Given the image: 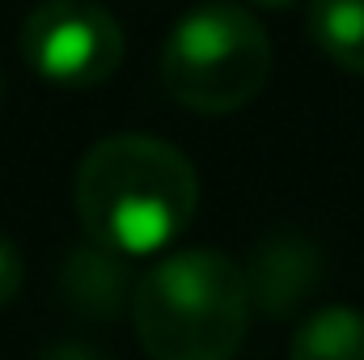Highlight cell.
I'll return each mask as SVG.
<instances>
[{"label": "cell", "instance_id": "1", "mask_svg": "<svg viewBox=\"0 0 364 360\" xmlns=\"http://www.w3.org/2000/svg\"><path fill=\"white\" fill-rule=\"evenodd\" d=\"M199 203L195 166L174 144L123 132L97 140L77 170V216L90 242L140 259L170 246Z\"/></svg>", "mask_w": 364, "mask_h": 360}, {"label": "cell", "instance_id": "2", "mask_svg": "<svg viewBox=\"0 0 364 360\" xmlns=\"http://www.w3.org/2000/svg\"><path fill=\"white\" fill-rule=\"evenodd\" d=\"M246 271L216 250H182L132 284V322L153 360H233L250 327Z\"/></svg>", "mask_w": 364, "mask_h": 360}, {"label": "cell", "instance_id": "3", "mask_svg": "<svg viewBox=\"0 0 364 360\" xmlns=\"http://www.w3.org/2000/svg\"><path fill=\"white\" fill-rule=\"evenodd\" d=\"M272 38L263 21L233 0H203L182 13L161 47V81L170 97L199 115L242 110L267 85Z\"/></svg>", "mask_w": 364, "mask_h": 360}, {"label": "cell", "instance_id": "4", "mask_svg": "<svg viewBox=\"0 0 364 360\" xmlns=\"http://www.w3.org/2000/svg\"><path fill=\"white\" fill-rule=\"evenodd\" d=\"M26 64L64 90H93L123 64V30L93 0H43L21 21Z\"/></svg>", "mask_w": 364, "mask_h": 360}, {"label": "cell", "instance_id": "5", "mask_svg": "<svg viewBox=\"0 0 364 360\" xmlns=\"http://www.w3.org/2000/svg\"><path fill=\"white\" fill-rule=\"evenodd\" d=\"M322 275V255L314 242L305 238H267L250 268H246V292H250V309L267 314V318H288L296 314V305L309 301V292L318 288Z\"/></svg>", "mask_w": 364, "mask_h": 360}, {"label": "cell", "instance_id": "6", "mask_svg": "<svg viewBox=\"0 0 364 360\" xmlns=\"http://www.w3.org/2000/svg\"><path fill=\"white\" fill-rule=\"evenodd\" d=\"M60 284H64V297L77 305V314H93V318L119 314V305L132 297L123 255H114L97 242L68 255V263L60 271Z\"/></svg>", "mask_w": 364, "mask_h": 360}, {"label": "cell", "instance_id": "7", "mask_svg": "<svg viewBox=\"0 0 364 360\" xmlns=\"http://www.w3.org/2000/svg\"><path fill=\"white\" fill-rule=\"evenodd\" d=\"M288 360H364V314L352 305L314 309L296 327Z\"/></svg>", "mask_w": 364, "mask_h": 360}, {"label": "cell", "instance_id": "8", "mask_svg": "<svg viewBox=\"0 0 364 360\" xmlns=\"http://www.w3.org/2000/svg\"><path fill=\"white\" fill-rule=\"evenodd\" d=\"M305 21L326 60L364 77V0H309Z\"/></svg>", "mask_w": 364, "mask_h": 360}, {"label": "cell", "instance_id": "9", "mask_svg": "<svg viewBox=\"0 0 364 360\" xmlns=\"http://www.w3.org/2000/svg\"><path fill=\"white\" fill-rule=\"evenodd\" d=\"M21 275H26L21 250H17L9 238H0V305H9V301L17 297V288H21Z\"/></svg>", "mask_w": 364, "mask_h": 360}, {"label": "cell", "instance_id": "10", "mask_svg": "<svg viewBox=\"0 0 364 360\" xmlns=\"http://www.w3.org/2000/svg\"><path fill=\"white\" fill-rule=\"evenodd\" d=\"M38 360H106L102 352H93L85 344H51Z\"/></svg>", "mask_w": 364, "mask_h": 360}, {"label": "cell", "instance_id": "11", "mask_svg": "<svg viewBox=\"0 0 364 360\" xmlns=\"http://www.w3.org/2000/svg\"><path fill=\"white\" fill-rule=\"evenodd\" d=\"M250 4H259V9H288L292 0H250Z\"/></svg>", "mask_w": 364, "mask_h": 360}, {"label": "cell", "instance_id": "12", "mask_svg": "<svg viewBox=\"0 0 364 360\" xmlns=\"http://www.w3.org/2000/svg\"><path fill=\"white\" fill-rule=\"evenodd\" d=\"M0 93H4V81H0Z\"/></svg>", "mask_w": 364, "mask_h": 360}]
</instances>
